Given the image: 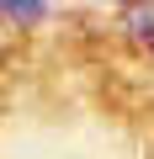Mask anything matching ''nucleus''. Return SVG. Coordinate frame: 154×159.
Instances as JSON below:
<instances>
[{"mask_svg":"<svg viewBox=\"0 0 154 159\" xmlns=\"http://www.w3.org/2000/svg\"><path fill=\"white\" fill-rule=\"evenodd\" d=\"M128 32H133L143 48H154V6H133V11H128Z\"/></svg>","mask_w":154,"mask_h":159,"instance_id":"obj_1","label":"nucleus"}]
</instances>
